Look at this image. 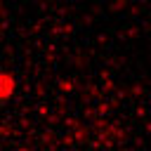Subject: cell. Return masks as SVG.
I'll use <instances>...</instances> for the list:
<instances>
[{
	"label": "cell",
	"mask_w": 151,
	"mask_h": 151,
	"mask_svg": "<svg viewBox=\"0 0 151 151\" xmlns=\"http://www.w3.org/2000/svg\"><path fill=\"white\" fill-rule=\"evenodd\" d=\"M12 78L7 76V73H0V97L5 99V97H9V92H12Z\"/></svg>",
	"instance_id": "6da1fadb"
}]
</instances>
